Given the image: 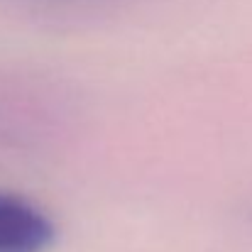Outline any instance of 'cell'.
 <instances>
[{"instance_id":"1","label":"cell","mask_w":252,"mask_h":252,"mask_svg":"<svg viewBox=\"0 0 252 252\" xmlns=\"http://www.w3.org/2000/svg\"><path fill=\"white\" fill-rule=\"evenodd\" d=\"M57 225L49 213L25 196L0 191V252H49Z\"/></svg>"}]
</instances>
